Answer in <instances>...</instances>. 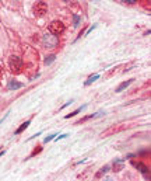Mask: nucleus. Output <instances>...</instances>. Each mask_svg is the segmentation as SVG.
<instances>
[{"label":"nucleus","mask_w":151,"mask_h":181,"mask_svg":"<svg viewBox=\"0 0 151 181\" xmlns=\"http://www.w3.org/2000/svg\"><path fill=\"white\" fill-rule=\"evenodd\" d=\"M42 44L45 48H55V46H58V44H59V38H58V35L45 34L42 38Z\"/></svg>","instance_id":"f257e3e1"},{"label":"nucleus","mask_w":151,"mask_h":181,"mask_svg":"<svg viewBox=\"0 0 151 181\" xmlns=\"http://www.w3.org/2000/svg\"><path fill=\"white\" fill-rule=\"evenodd\" d=\"M49 31H51V34L53 35H60L62 32L64 31V24L62 21H52L51 25H49Z\"/></svg>","instance_id":"f03ea898"},{"label":"nucleus","mask_w":151,"mask_h":181,"mask_svg":"<svg viewBox=\"0 0 151 181\" xmlns=\"http://www.w3.org/2000/svg\"><path fill=\"white\" fill-rule=\"evenodd\" d=\"M21 65H22V62H21V59L18 58V56H11V58H10L9 66H10V69H11V72L18 73L20 69H21Z\"/></svg>","instance_id":"7ed1b4c3"},{"label":"nucleus","mask_w":151,"mask_h":181,"mask_svg":"<svg viewBox=\"0 0 151 181\" xmlns=\"http://www.w3.org/2000/svg\"><path fill=\"white\" fill-rule=\"evenodd\" d=\"M46 11H48V6H46L45 2H38V3L34 6V14H35L36 17H42Z\"/></svg>","instance_id":"20e7f679"},{"label":"nucleus","mask_w":151,"mask_h":181,"mask_svg":"<svg viewBox=\"0 0 151 181\" xmlns=\"http://www.w3.org/2000/svg\"><path fill=\"white\" fill-rule=\"evenodd\" d=\"M132 82H133V80H126V82H123V83H122L120 86H119L118 89H116V93H120L122 90H124L127 86H129V84H132Z\"/></svg>","instance_id":"39448f33"},{"label":"nucleus","mask_w":151,"mask_h":181,"mask_svg":"<svg viewBox=\"0 0 151 181\" xmlns=\"http://www.w3.org/2000/svg\"><path fill=\"white\" fill-rule=\"evenodd\" d=\"M133 166H136L137 169H139L141 173H144V174L145 173H148V169L144 166V164H141V163H133Z\"/></svg>","instance_id":"423d86ee"},{"label":"nucleus","mask_w":151,"mask_h":181,"mask_svg":"<svg viewBox=\"0 0 151 181\" xmlns=\"http://www.w3.org/2000/svg\"><path fill=\"white\" fill-rule=\"evenodd\" d=\"M30 122H31V121H27V122L21 124V126H20V128H18L17 131H15V135H18V133H21L22 131H24V129H27V128H28V125H30Z\"/></svg>","instance_id":"0eeeda50"},{"label":"nucleus","mask_w":151,"mask_h":181,"mask_svg":"<svg viewBox=\"0 0 151 181\" xmlns=\"http://www.w3.org/2000/svg\"><path fill=\"white\" fill-rule=\"evenodd\" d=\"M20 87H22L21 83H17V82H10L9 83V89L10 90H15V89H20Z\"/></svg>","instance_id":"6e6552de"},{"label":"nucleus","mask_w":151,"mask_h":181,"mask_svg":"<svg viewBox=\"0 0 151 181\" xmlns=\"http://www.w3.org/2000/svg\"><path fill=\"white\" fill-rule=\"evenodd\" d=\"M122 164H123V160H116L115 164H113V170L115 171H119L122 169Z\"/></svg>","instance_id":"1a4fd4ad"},{"label":"nucleus","mask_w":151,"mask_h":181,"mask_svg":"<svg viewBox=\"0 0 151 181\" xmlns=\"http://www.w3.org/2000/svg\"><path fill=\"white\" fill-rule=\"evenodd\" d=\"M98 77H100V74H94V76H91L90 79H88L87 82H85V84H87V86H88V84H91V83H92V82H94V80H97Z\"/></svg>","instance_id":"9d476101"},{"label":"nucleus","mask_w":151,"mask_h":181,"mask_svg":"<svg viewBox=\"0 0 151 181\" xmlns=\"http://www.w3.org/2000/svg\"><path fill=\"white\" fill-rule=\"evenodd\" d=\"M108 170H109V167H108V166L102 167V169H101V171H100V173H98V174H97V177H101V175H102V174H105V173L108 171Z\"/></svg>","instance_id":"9b49d317"},{"label":"nucleus","mask_w":151,"mask_h":181,"mask_svg":"<svg viewBox=\"0 0 151 181\" xmlns=\"http://www.w3.org/2000/svg\"><path fill=\"white\" fill-rule=\"evenodd\" d=\"M55 58H56V56H55V55H51V56H48V58H46V59H45V63H46V65L52 63V62H53V61H55Z\"/></svg>","instance_id":"f8f14e48"},{"label":"nucleus","mask_w":151,"mask_h":181,"mask_svg":"<svg viewBox=\"0 0 151 181\" xmlns=\"http://www.w3.org/2000/svg\"><path fill=\"white\" fill-rule=\"evenodd\" d=\"M73 21H74V24H73V25H74V27H77V25L80 24V17H79V15H73Z\"/></svg>","instance_id":"ddd939ff"},{"label":"nucleus","mask_w":151,"mask_h":181,"mask_svg":"<svg viewBox=\"0 0 151 181\" xmlns=\"http://www.w3.org/2000/svg\"><path fill=\"white\" fill-rule=\"evenodd\" d=\"M80 111H81V108H79V110H76V111H73V112H70L69 115H66V118H70V117H74L76 114H79Z\"/></svg>","instance_id":"4468645a"},{"label":"nucleus","mask_w":151,"mask_h":181,"mask_svg":"<svg viewBox=\"0 0 151 181\" xmlns=\"http://www.w3.org/2000/svg\"><path fill=\"white\" fill-rule=\"evenodd\" d=\"M55 136H56V135H51V136H48V138H45V143H48V142H51L52 139L55 138Z\"/></svg>","instance_id":"2eb2a0df"},{"label":"nucleus","mask_w":151,"mask_h":181,"mask_svg":"<svg viewBox=\"0 0 151 181\" xmlns=\"http://www.w3.org/2000/svg\"><path fill=\"white\" fill-rule=\"evenodd\" d=\"M124 2H127V3H130V4H133V3H136L137 0H124Z\"/></svg>","instance_id":"dca6fc26"},{"label":"nucleus","mask_w":151,"mask_h":181,"mask_svg":"<svg viewBox=\"0 0 151 181\" xmlns=\"http://www.w3.org/2000/svg\"><path fill=\"white\" fill-rule=\"evenodd\" d=\"M2 70H3V68H2V66H0V73H2Z\"/></svg>","instance_id":"f3484780"}]
</instances>
